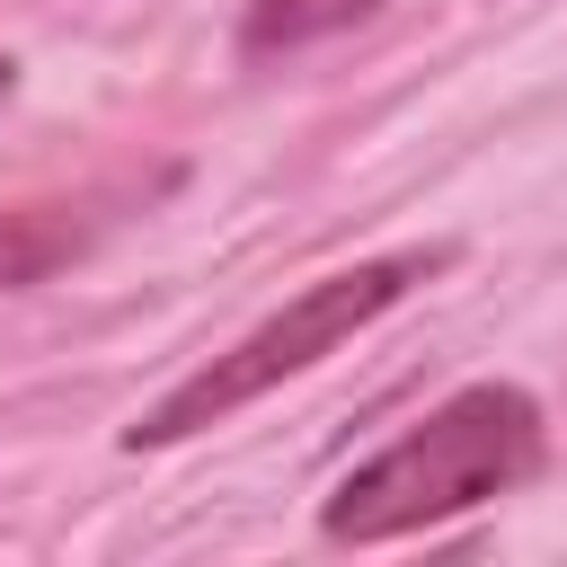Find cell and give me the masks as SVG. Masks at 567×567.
I'll list each match as a JSON object with an SVG mask.
<instances>
[{"instance_id": "6da1fadb", "label": "cell", "mask_w": 567, "mask_h": 567, "mask_svg": "<svg viewBox=\"0 0 567 567\" xmlns=\"http://www.w3.org/2000/svg\"><path fill=\"white\" fill-rule=\"evenodd\" d=\"M540 452H549V425H540V399L514 390V381H470L452 390L425 425H408L399 443H381L372 461H354L328 505H319V532L337 549H372V540H408L425 523H452L487 496H514L523 478H540Z\"/></svg>"}, {"instance_id": "7a4b0ae2", "label": "cell", "mask_w": 567, "mask_h": 567, "mask_svg": "<svg viewBox=\"0 0 567 567\" xmlns=\"http://www.w3.org/2000/svg\"><path fill=\"white\" fill-rule=\"evenodd\" d=\"M443 266H452V248H390V257H363V266H346V275L301 284V292H292L275 319H257L230 354H213V363L186 372L168 399H151V408L124 425V452H168V443L239 416V408L266 399L275 381H292V372H310L319 354H337L346 337H363L381 310H399V301H408L425 275H443Z\"/></svg>"}, {"instance_id": "3957f363", "label": "cell", "mask_w": 567, "mask_h": 567, "mask_svg": "<svg viewBox=\"0 0 567 567\" xmlns=\"http://www.w3.org/2000/svg\"><path fill=\"white\" fill-rule=\"evenodd\" d=\"M372 9L381 0H248L239 44L248 53H292V44H319V35H337V27L372 18Z\"/></svg>"}, {"instance_id": "277c9868", "label": "cell", "mask_w": 567, "mask_h": 567, "mask_svg": "<svg viewBox=\"0 0 567 567\" xmlns=\"http://www.w3.org/2000/svg\"><path fill=\"white\" fill-rule=\"evenodd\" d=\"M71 257H80V230L62 213H0V292H27Z\"/></svg>"}, {"instance_id": "5b68a950", "label": "cell", "mask_w": 567, "mask_h": 567, "mask_svg": "<svg viewBox=\"0 0 567 567\" xmlns=\"http://www.w3.org/2000/svg\"><path fill=\"white\" fill-rule=\"evenodd\" d=\"M9 80H18V62H9V53H0V97H9Z\"/></svg>"}]
</instances>
